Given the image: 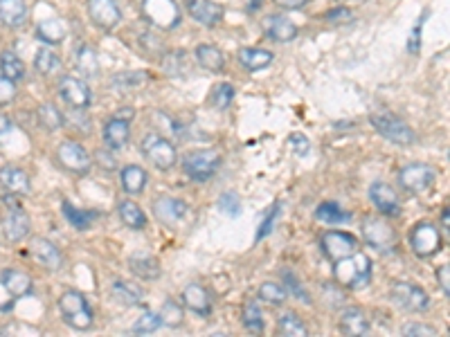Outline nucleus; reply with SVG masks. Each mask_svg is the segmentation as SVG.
Wrapping results in <instances>:
<instances>
[{
	"instance_id": "obj_1",
	"label": "nucleus",
	"mask_w": 450,
	"mask_h": 337,
	"mask_svg": "<svg viewBox=\"0 0 450 337\" xmlns=\"http://www.w3.org/2000/svg\"><path fill=\"white\" fill-rule=\"evenodd\" d=\"M333 279L347 290H360L372 281V259L362 252H354L333 263Z\"/></svg>"
},
{
	"instance_id": "obj_2",
	"label": "nucleus",
	"mask_w": 450,
	"mask_h": 337,
	"mask_svg": "<svg viewBox=\"0 0 450 337\" xmlns=\"http://www.w3.org/2000/svg\"><path fill=\"white\" fill-rule=\"evenodd\" d=\"M59 312L64 321L70 329L75 331H88L93 329L95 317H93V308L88 304V299L79 290H66L59 297Z\"/></svg>"
},
{
	"instance_id": "obj_3",
	"label": "nucleus",
	"mask_w": 450,
	"mask_h": 337,
	"mask_svg": "<svg viewBox=\"0 0 450 337\" xmlns=\"http://www.w3.org/2000/svg\"><path fill=\"white\" fill-rule=\"evenodd\" d=\"M218 166H221V155L212 149L191 151L182 158V171L187 173V178L196 180V183H205V180L214 178Z\"/></svg>"
},
{
	"instance_id": "obj_4",
	"label": "nucleus",
	"mask_w": 450,
	"mask_h": 337,
	"mask_svg": "<svg viewBox=\"0 0 450 337\" xmlns=\"http://www.w3.org/2000/svg\"><path fill=\"white\" fill-rule=\"evenodd\" d=\"M369 122L374 124V128L379 130V133L390 140L394 144H398V147H410V144L417 142V133L412 130L403 119L392 115V113H381V115H372Z\"/></svg>"
},
{
	"instance_id": "obj_5",
	"label": "nucleus",
	"mask_w": 450,
	"mask_h": 337,
	"mask_svg": "<svg viewBox=\"0 0 450 337\" xmlns=\"http://www.w3.org/2000/svg\"><path fill=\"white\" fill-rule=\"evenodd\" d=\"M142 153H144V158H147L155 168H160V171H169L178 160V151L174 144L165 135H158V133L144 135Z\"/></svg>"
},
{
	"instance_id": "obj_6",
	"label": "nucleus",
	"mask_w": 450,
	"mask_h": 337,
	"mask_svg": "<svg viewBox=\"0 0 450 337\" xmlns=\"http://www.w3.org/2000/svg\"><path fill=\"white\" fill-rule=\"evenodd\" d=\"M437 180V168L430 164H421V162H412L405 164L398 171V185L408 194H425Z\"/></svg>"
},
{
	"instance_id": "obj_7",
	"label": "nucleus",
	"mask_w": 450,
	"mask_h": 337,
	"mask_svg": "<svg viewBox=\"0 0 450 337\" xmlns=\"http://www.w3.org/2000/svg\"><path fill=\"white\" fill-rule=\"evenodd\" d=\"M444 240H442V232L428 221H421L412 227L410 232V247L419 259H430L437 252L442 250Z\"/></svg>"
},
{
	"instance_id": "obj_8",
	"label": "nucleus",
	"mask_w": 450,
	"mask_h": 337,
	"mask_svg": "<svg viewBox=\"0 0 450 337\" xmlns=\"http://www.w3.org/2000/svg\"><path fill=\"white\" fill-rule=\"evenodd\" d=\"M362 238L369 247L379 250V252H387L396 245V230L387 223L385 219H379V216H369V219L362 221Z\"/></svg>"
},
{
	"instance_id": "obj_9",
	"label": "nucleus",
	"mask_w": 450,
	"mask_h": 337,
	"mask_svg": "<svg viewBox=\"0 0 450 337\" xmlns=\"http://www.w3.org/2000/svg\"><path fill=\"white\" fill-rule=\"evenodd\" d=\"M390 299L405 312H423L430 304L428 293L421 286L410 283V281H396L390 290Z\"/></svg>"
},
{
	"instance_id": "obj_10",
	"label": "nucleus",
	"mask_w": 450,
	"mask_h": 337,
	"mask_svg": "<svg viewBox=\"0 0 450 337\" xmlns=\"http://www.w3.org/2000/svg\"><path fill=\"white\" fill-rule=\"evenodd\" d=\"M142 11L158 30H174L180 23V11L174 0H144Z\"/></svg>"
},
{
	"instance_id": "obj_11",
	"label": "nucleus",
	"mask_w": 450,
	"mask_h": 337,
	"mask_svg": "<svg viewBox=\"0 0 450 337\" xmlns=\"http://www.w3.org/2000/svg\"><path fill=\"white\" fill-rule=\"evenodd\" d=\"M57 160L59 164L66 168V171L75 173V176H86L90 171V155L88 151L77 142H61L57 147Z\"/></svg>"
},
{
	"instance_id": "obj_12",
	"label": "nucleus",
	"mask_w": 450,
	"mask_h": 337,
	"mask_svg": "<svg viewBox=\"0 0 450 337\" xmlns=\"http://www.w3.org/2000/svg\"><path fill=\"white\" fill-rule=\"evenodd\" d=\"M320 245L322 252L326 255L329 261H340L345 257H351L354 252H358V238L349 232H340V230H331V232H324L320 238Z\"/></svg>"
},
{
	"instance_id": "obj_13",
	"label": "nucleus",
	"mask_w": 450,
	"mask_h": 337,
	"mask_svg": "<svg viewBox=\"0 0 450 337\" xmlns=\"http://www.w3.org/2000/svg\"><path fill=\"white\" fill-rule=\"evenodd\" d=\"M151 209H153V216L162 225L174 227L189 214V204L180 198H174V196H160V198L153 200Z\"/></svg>"
},
{
	"instance_id": "obj_14",
	"label": "nucleus",
	"mask_w": 450,
	"mask_h": 337,
	"mask_svg": "<svg viewBox=\"0 0 450 337\" xmlns=\"http://www.w3.org/2000/svg\"><path fill=\"white\" fill-rule=\"evenodd\" d=\"M86 9H88L90 20L104 32L115 30L117 23L122 20V11L115 0H88Z\"/></svg>"
},
{
	"instance_id": "obj_15",
	"label": "nucleus",
	"mask_w": 450,
	"mask_h": 337,
	"mask_svg": "<svg viewBox=\"0 0 450 337\" xmlns=\"http://www.w3.org/2000/svg\"><path fill=\"white\" fill-rule=\"evenodd\" d=\"M261 27H264V34L268 36L271 41L275 43H290V41H295L297 39V25L290 18L286 16H279V14H273V16H266L264 23H261Z\"/></svg>"
},
{
	"instance_id": "obj_16",
	"label": "nucleus",
	"mask_w": 450,
	"mask_h": 337,
	"mask_svg": "<svg viewBox=\"0 0 450 337\" xmlns=\"http://www.w3.org/2000/svg\"><path fill=\"white\" fill-rule=\"evenodd\" d=\"M59 94L72 108H86L90 104V88L77 77H61Z\"/></svg>"
},
{
	"instance_id": "obj_17",
	"label": "nucleus",
	"mask_w": 450,
	"mask_h": 337,
	"mask_svg": "<svg viewBox=\"0 0 450 337\" xmlns=\"http://www.w3.org/2000/svg\"><path fill=\"white\" fill-rule=\"evenodd\" d=\"M30 216L23 212L18 204L16 207L7 209V214L3 216V236L9 243H18L28 234H30Z\"/></svg>"
},
{
	"instance_id": "obj_18",
	"label": "nucleus",
	"mask_w": 450,
	"mask_h": 337,
	"mask_svg": "<svg viewBox=\"0 0 450 337\" xmlns=\"http://www.w3.org/2000/svg\"><path fill=\"white\" fill-rule=\"evenodd\" d=\"M32 257L39 263L41 268L57 272L61 266H64V255L59 252V247L47 238H34L32 243Z\"/></svg>"
},
{
	"instance_id": "obj_19",
	"label": "nucleus",
	"mask_w": 450,
	"mask_h": 337,
	"mask_svg": "<svg viewBox=\"0 0 450 337\" xmlns=\"http://www.w3.org/2000/svg\"><path fill=\"white\" fill-rule=\"evenodd\" d=\"M369 200L374 202V207L381 214L396 216L401 212V202H398L396 191L387 183H372L369 185Z\"/></svg>"
},
{
	"instance_id": "obj_20",
	"label": "nucleus",
	"mask_w": 450,
	"mask_h": 337,
	"mask_svg": "<svg viewBox=\"0 0 450 337\" xmlns=\"http://www.w3.org/2000/svg\"><path fill=\"white\" fill-rule=\"evenodd\" d=\"M187 11L205 27H214L223 18V7L214 0H187Z\"/></svg>"
},
{
	"instance_id": "obj_21",
	"label": "nucleus",
	"mask_w": 450,
	"mask_h": 337,
	"mask_svg": "<svg viewBox=\"0 0 450 337\" xmlns=\"http://www.w3.org/2000/svg\"><path fill=\"white\" fill-rule=\"evenodd\" d=\"M129 137H131V124H129V119L115 115V117H111L104 124V142H106V147L111 149V151L124 149L126 144H129Z\"/></svg>"
},
{
	"instance_id": "obj_22",
	"label": "nucleus",
	"mask_w": 450,
	"mask_h": 337,
	"mask_svg": "<svg viewBox=\"0 0 450 337\" xmlns=\"http://www.w3.org/2000/svg\"><path fill=\"white\" fill-rule=\"evenodd\" d=\"M0 185H3L9 194H18V196H25L32 191L28 171L20 166H14V164H7L0 168Z\"/></svg>"
},
{
	"instance_id": "obj_23",
	"label": "nucleus",
	"mask_w": 450,
	"mask_h": 337,
	"mask_svg": "<svg viewBox=\"0 0 450 337\" xmlns=\"http://www.w3.org/2000/svg\"><path fill=\"white\" fill-rule=\"evenodd\" d=\"M182 302H185V306L191 312H196L201 317H208L212 312V297L201 283L185 286V290H182Z\"/></svg>"
},
{
	"instance_id": "obj_24",
	"label": "nucleus",
	"mask_w": 450,
	"mask_h": 337,
	"mask_svg": "<svg viewBox=\"0 0 450 337\" xmlns=\"http://www.w3.org/2000/svg\"><path fill=\"white\" fill-rule=\"evenodd\" d=\"M372 329L369 317L365 315L362 308H347L343 315H340V331L345 335H354V337H362L367 335Z\"/></svg>"
},
{
	"instance_id": "obj_25",
	"label": "nucleus",
	"mask_w": 450,
	"mask_h": 337,
	"mask_svg": "<svg viewBox=\"0 0 450 337\" xmlns=\"http://www.w3.org/2000/svg\"><path fill=\"white\" fill-rule=\"evenodd\" d=\"M129 270L138 276V279L142 281H155V279H160V263H158L155 257L151 255H136V257H131L129 259Z\"/></svg>"
},
{
	"instance_id": "obj_26",
	"label": "nucleus",
	"mask_w": 450,
	"mask_h": 337,
	"mask_svg": "<svg viewBox=\"0 0 450 337\" xmlns=\"http://www.w3.org/2000/svg\"><path fill=\"white\" fill-rule=\"evenodd\" d=\"M0 283H3V288L9 293V297H14V299L25 297L32 290V276L20 270H3V274H0Z\"/></svg>"
},
{
	"instance_id": "obj_27",
	"label": "nucleus",
	"mask_w": 450,
	"mask_h": 337,
	"mask_svg": "<svg viewBox=\"0 0 450 337\" xmlns=\"http://www.w3.org/2000/svg\"><path fill=\"white\" fill-rule=\"evenodd\" d=\"M28 20L25 0H0V23L7 27H20Z\"/></svg>"
},
{
	"instance_id": "obj_28",
	"label": "nucleus",
	"mask_w": 450,
	"mask_h": 337,
	"mask_svg": "<svg viewBox=\"0 0 450 337\" xmlns=\"http://www.w3.org/2000/svg\"><path fill=\"white\" fill-rule=\"evenodd\" d=\"M273 59H275L273 52L261 50V47H241L239 50V63L250 72L268 68L273 63Z\"/></svg>"
},
{
	"instance_id": "obj_29",
	"label": "nucleus",
	"mask_w": 450,
	"mask_h": 337,
	"mask_svg": "<svg viewBox=\"0 0 450 337\" xmlns=\"http://www.w3.org/2000/svg\"><path fill=\"white\" fill-rule=\"evenodd\" d=\"M111 293H113V297L117 299V302L126 304V306L142 304V299H144L142 286L133 283V281H126V279H115L113 286H111Z\"/></svg>"
},
{
	"instance_id": "obj_30",
	"label": "nucleus",
	"mask_w": 450,
	"mask_h": 337,
	"mask_svg": "<svg viewBox=\"0 0 450 337\" xmlns=\"http://www.w3.org/2000/svg\"><path fill=\"white\" fill-rule=\"evenodd\" d=\"M119 178H122V187H124V191H126V194H131V196L142 194L144 187H147V171H144V168L138 166V164L124 166V168H122Z\"/></svg>"
},
{
	"instance_id": "obj_31",
	"label": "nucleus",
	"mask_w": 450,
	"mask_h": 337,
	"mask_svg": "<svg viewBox=\"0 0 450 337\" xmlns=\"http://www.w3.org/2000/svg\"><path fill=\"white\" fill-rule=\"evenodd\" d=\"M61 212H64L66 221H68L72 227H75V230H79V232L90 230V227H93V221L97 219L95 212L79 209V207H75V204H72L70 200H64V202H61Z\"/></svg>"
},
{
	"instance_id": "obj_32",
	"label": "nucleus",
	"mask_w": 450,
	"mask_h": 337,
	"mask_svg": "<svg viewBox=\"0 0 450 337\" xmlns=\"http://www.w3.org/2000/svg\"><path fill=\"white\" fill-rule=\"evenodd\" d=\"M117 214L122 223H124L129 230H144L147 227V216H144L142 207L133 200H122L117 204Z\"/></svg>"
},
{
	"instance_id": "obj_33",
	"label": "nucleus",
	"mask_w": 450,
	"mask_h": 337,
	"mask_svg": "<svg viewBox=\"0 0 450 337\" xmlns=\"http://www.w3.org/2000/svg\"><path fill=\"white\" fill-rule=\"evenodd\" d=\"M196 59H199V63L210 72H221L223 66H225L223 52L218 50L216 45H210V43H203V45L196 47Z\"/></svg>"
},
{
	"instance_id": "obj_34",
	"label": "nucleus",
	"mask_w": 450,
	"mask_h": 337,
	"mask_svg": "<svg viewBox=\"0 0 450 337\" xmlns=\"http://www.w3.org/2000/svg\"><path fill=\"white\" fill-rule=\"evenodd\" d=\"M77 70L81 72L83 77H97L100 75V56H97L95 52V47L90 45H79V50H77Z\"/></svg>"
},
{
	"instance_id": "obj_35",
	"label": "nucleus",
	"mask_w": 450,
	"mask_h": 337,
	"mask_svg": "<svg viewBox=\"0 0 450 337\" xmlns=\"http://www.w3.org/2000/svg\"><path fill=\"white\" fill-rule=\"evenodd\" d=\"M36 34H39L41 41H45V45H59L66 39V23L59 18H50V20L41 23Z\"/></svg>"
},
{
	"instance_id": "obj_36",
	"label": "nucleus",
	"mask_w": 450,
	"mask_h": 337,
	"mask_svg": "<svg viewBox=\"0 0 450 337\" xmlns=\"http://www.w3.org/2000/svg\"><path fill=\"white\" fill-rule=\"evenodd\" d=\"M277 333L284 335V337H307L309 329H307V324L300 319V315H295V312H284L277 321Z\"/></svg>"
},
{
	"instance_id": "obj_37",
	"label": "nucleus",
	"mask_w": 450,
	"mask_h": 337,
	"mask_svg": "<svg viewBox=\"0 0 450 337\" xmlns=\"http://www.w3.org/2000/svg\"><path fill=\"white\" fill-rule=\"evenodd\" d=\"M315 219H318L320 223H326V225H340V223H347L351 221V214L340 209L336 202H322L318 209H315Z\"/></svg>"
},
{
	"instance_id": "obj_38",
	"label": "nucleus",
	"mask_w": 450,
	"mask_h": 337,
	"mask_svg": "<svg viewBox=\"0 0 450 337\" xmlns=\"http://www.w3.org/2000/svg\"><path fill=\"white\" fill-rule=\"evenodd\" d=\"M0 70H3V75L11 81H20L25 77V63L20 61V56L16 52H9V50L0 54Z\"/></svg>"
},
{
	"instance_id": "obj_39",
	"label": "nucleus",
	"mask_w": 450,
	"mask_h": 337,
	"mask_svg": "<svg viewBox=\"0 0 450 337\" xmlns=\"http://www.w3.org/2000/svg\"><path fill=\"white\" fill-rule=\"evenodd\" d=\"M158 315H160L162 326H167V329H180L182 324H185V310L180 308L178 302H172V299L162 304V308H160Z\"/></svg>"
},
{
	"instance_id": "obj_40",
	"label": "nucleus",
	"mask_w": 450,
	"mask_h": 337,
	"mask_svg": "<svg viewBox=\"0 0 450 337\" xmlns=\"http://www.w3.org/2000/svg\"><path fill=\"white\" fill-rule=\"evenodd\" d=\"M241 321L250 333H261L264 331V326H266V324H264V312H261L257 302L246 304V308H243V312H241Z\"/></svg>"
},
{
	"instance_id": "obj_41",
	"label": "nucleus",
	"mask_w": 450,
	"mask_h": 337,
	"mask_svg": "<svg viewBox=\"0 0 450 337\" xmlns=\"http://www.w3.org/2000/svg\"><path fill=\"white\" fill-rule=\"evenodd\" d=\"M36 117H39V124L45 130H57L64 124V115L59 113V108L54 104H41L39 111H36Z\"/></svg>"
},
{
	"instance_id": "obj_42",
	"label": "nucleus",
	"mask_w": 450,
	"mask_h": 337,
	"mask_svg": "<svg viewBox=\"0 0 450 337\" xmlns=\"http://www.w3.org/2000/svg\"><path fill=\"white\" fill-rule=\"evenodd\" d=\"M144 81H149L147 72H122V75L113 77V88L117 90H136Z\"/></svg>"
},
{
	"instance_id": "obj_43",
	"label": "nucleus",
	"mask_w": 450,
	"mask_h": 337,
	"mask_svg": "<svg viewBox=\"0 0 450 337\" xmlns=\"http://www.w3.org/2000/svg\"><path fill=\"white\" fill-rule=\"evenodd\" d=\"M259 299L261 302H268L273 306H279L286 302V288L277 281H266L259 288Z\"/></svg>"
},
{
	"instance_id": "obj_44",
	"label": "nucleus",
	"mask_w": 450,
	"mask_h": 337,
	"mask_svg": "<svg viewBox=\"0 0 450 337\" xmlns=\"http://www.w3.org/2000/svg\"><path fill=\"white\" fill-rule=\"evenodd\" d=\"M232 99H235V88L230 86V83H216V86L212 88V92H210V102H212V106L214 108H218V111H225V108L232 104Z\"/></svg>"
},
{
	"instance_id": "obj_45",
	"label": "nucleus",
	"mask_w": 450,
	"mask_h": 337,
	"mask_svg": "<svg viewBox=\"0 0 450 337\" xmlns=\"http://www.w3.org/2000/svg\"><path fill=\"white\" fill-rule=\"evenodd\" d=\"M34 68L41 72V75H52L59 68V56L50 50V47H41L34 56Z\"/></svg>"
},
{
	"instance_id": "obj_46",
	"label": "nucleus",
	"mask_w": 450,
	"mask_h": 337,
	"mask_svg": "<svg viewBox=\"0 0 450 337\" xmlns=\"http://www.w3.org/2000/svg\"><path fill=\"white\" fill-rule=\"evenodd\" d=\"M160 326H162V321H160V315H158V312H144V315L133 324V333L136 335H151Z\"/></svg>"
},
{
	"instance_id": "obj_47",
	"label": "nucleus",
	"mask_w": 450,
	"mask_h": 337,
	"mask_svg": "<svg viewBox=\"0 0 450 337\" xmlns=\"http://www.w3.org/2000/svg\"><path fill=\"white\" fill-rule=\"evenodd\" d=\"M279 212H282V204L279 202H275L273 207L268 209V214L264 216V221H261V225H259V230H257V240H261V238H266L271 232H273V227H275V223H277V219H279Z\"/></svg>"
},
{
	"instance_id": "obj_48",
	"label": "nucleus",
	"mask_w": 450,
	"mask_h": 337,
	"mask_svg": "<svg viewBox=\"0 0 450 337\" xmlns=\"http://www.w3.org/2000/svg\"><path fill=\"white\" fill-rule=\"evenodd\" d=\"M218 207H221L227 216H239L241 214V198L237 191H225V194L218 198Z\"/></svg>"
},
{
	"instance_id": "obj_49",
	"label": "nucleus",
	"mask_w": 450,
	"mask_h": 337,
	"mask_svg": "<svg viewBox=\"0 0 450 337\" xmlns=\"http://www.w3.org/2000/svg\"><path fill=\"white\" fill-rule=\"evenodd\" d=\"M16 99V81L0 75V106H9Z\"/></svg>"
},
{
	"instance_id": "obj_50",
	"label": "nucleus",
	"mask_w": 450,
	"mask_h": 337,
	"mask_svg": "<svg viewBox=\"0 0 450 337\" xmlns=\"http://www.w3.org/2000/svg\"><path fill=\"white\" fill-rule=\"evenodd\" d=\"M284 279H286V286L290 288V290H293V295L295 297H300L304 304H311V295L304 290V286L300 283V279L295 274H290V272H284Z\"/></svg>"
},
{
	"instance_id": "obj_51",
	"label": "nucleus",
	"mask_w": 450,
	"mask_h": 337,
	"mask_svg": "<svg viewBox=\"0 0 450 337\" xmlns=\"http://www.w3.org/2000/svg\"><path fill=\"white\" fill-rule=\"evenodd\" d=\"M425 18H428V11H425V14L417 20V25L412 27L410 41H408V50H410L412 54H417L419 47H421V27H423V20H425Z\"/></svg>"
},
{
	"instance_id": "obj_52",
	"label": "nucleus",
	"mask_w": 450,
	"mask_h": 337,
	"mask_svg": "<svg viewBox=\"0 0 450 337\" xmlns=\"http://www.w3.org/2000/svg\"><path fill=\"white\" fill-rule=\"evenodd\" d=\"M288 144L293 147V151H295L297 155H307V153L311 151V142H309V137L302 135V133H293V135H290V137H288Z\"/></svg>"
},
{
	"instance_id": "obj_53",
	"label": "nucleus",
	"mask_w": 450,
	"mask_h": 337,
	"mask_svg": "<svg viewBox=\"0 0 450 337\" xmlns=\"http://www.w3.org/2000/svg\"><path fill=\"white\" fill-rule=\"evenodd\" d=\"M326 20L329 23H349V20H354V14H351V9H347V7H336V9L326 11Z\"/></svg>"
},
{
	"instance_id": "obj_54",
	"label": "nucleus",
	"mask_w": 450,
	"mask_h": 337,
	"mask_svg": "<svg viewBox=\"0 0 450 337\" xmlns=\"http://www.w3.org/2000/svg\"><path fill=\"white\" fill-rule=\"evenodd\" d=\"M403 335H437L434 326H428V324H405L403 326Z\"/></svg>"
},
{
	"instance_id": "obj_55",
	"label": "nucleus",
	"mask_w": 450,
	"mask_h": 337,
	"mask_svg": "<svg viewBox=\"0 0 450 337\" xmlns=\"http://www.w3.org/2000/svg\"><path fill=\"white\" fill-rule=\"evenodd\" d=\"M437 283H439L444 297H450V266H442L437 270Z\"/></svg>"
},
{
	"instance_id": "obj_56",
	"label": "nucleus",
	"mask_w": 450,
	"mask_h": 337,
	"mask_svg": "<svg viewBox=\"0 0 450 337\" xmlns=\"http://www.w3.org/2000/svg\"><path fill=\"white\" fill-rule=\"evenodd\" d=\"M309 0H275V5H279L282 9H302Z\"/></svg>"
},
{
	"instance_id": "obj_57",
	"label": "nucleus",
	"mask_w": 450,
	"mask_h": 337,
	"mask_svg": "<svg viewBox=\"0 0 450 337\" xmlns=\"http://www.w3.org/2000/svg\"><path fill=\"white\" fill-rule=\"evenodd\" d=\"M97 162H100L102 166H106V168H113V166H115V160L108 158L106 151H100V153H97Z\"/></svg>"
},
{
	"instance_id": "obj_58",
	"label": "nucleus",
	"mask_w": 450,
	"mask_h": 337,
	"mask_svg": "<svg viewBox=\"0 0 450 337\" xmlns=\"http://www.w3.org/2000/svg\"><path fill=\"white\" fill-rule=\"evenodd\" d=\"M11 130V119L7 115H0V137Z\"/></svg>"
},
{
	"instance_id": "obj_59",
	"label": "nucleus",
	"mask_w": 450,
	"mask_h": 337,
	"mask_svg": "<svg viewBox=\"0 0 450 337\" xmlns=\"http://www.w3.org/2000/svg\"><path fill=\"white\" fill-rule=\"evenodd\" d=\"M264 3H266V0H248V11H250V14H254V11H259L264 7Z\"/></svg>"
},
{
	"instance_id": "obj_60",
	"label": "nucleus",
	"mask_w": 450,
	"mask_h": 337,
	"mask_svg": "<svg viewBox=\"0 0 450 337\" xmlns=\"http://www.w3.org/2000/svg\"><path fill=\"white\" fill-rule=\"evenodd\" d=\"M442 230H444V234L450 232V214H448V209H444V214H442Z\"/></svg>"
}]
</instances>
